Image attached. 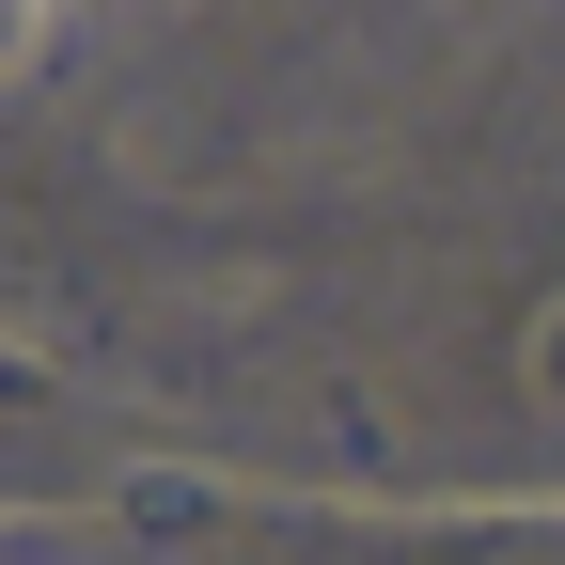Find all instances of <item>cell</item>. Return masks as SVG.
Here are the masks:
<instances>
[{"label":"cell","mask_w":565,"mask_h":565,"mask_svg":"<svg viewBox=\"0 0 565 565\" xmlns=\"http://www.w3.org/2000/svg\"><path fill=\"white\" fill-rule=\"evenodd\" d=\"M32 32H47V0H0V63H17V47H32Z\"/></svg>","instance_id":"6da1fadb"}]
</instances>
